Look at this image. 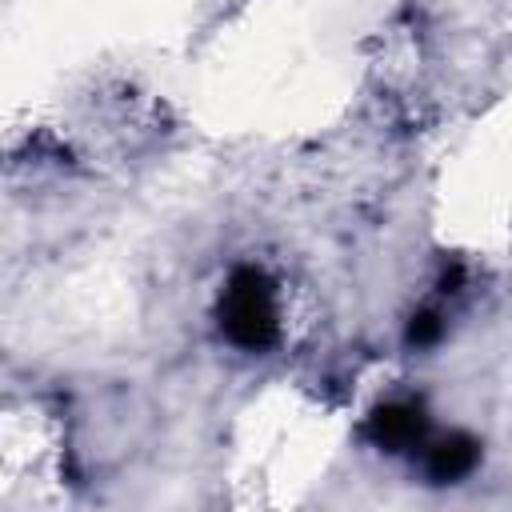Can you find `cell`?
Masks as SVG:
<instances>
[{"label": "cell", "mask_w": 512, "mask_h": 512, "mask_svg": "<svg viewBox=\"0 0 512 512\" xmlns=\"http://www.w3.org/2000/svg\"><path fill=\"white\" fill-rule=\"evenodd\" d=\"M364 436H368V444H376L384 452L424 448V440H428V416L412 400H388V404L372 408V416L364 420Z\"/></svg>", "instance_id": "obj_2"}, {"label": "cell", "mask_w": 512, "mask_h": 512, "mask_svg": "<svg viewBox=\"0 0 512 512\" xmlns=\"http://www.w3.org/2000/svg\"><path fill=\"white\" fill-rule=\"evenodd\" d=\"M480 464V444L464 432H448L440 440H424V472L432 484H460Z\"/></svg>", "instance_id": "obj_3"}, {"label": "cell", "mask_w": 512, "mask_h": 512, "mask_svg": "<svg viewBox=\"0 0 512 512\" xmlns=\"http://www.w3.org/2000/svg\"><path fill=\"white\" fill-rule=\"evenodd\" d=\"M216 320L224 340L240 352H268L280 340V300L272 276L256 264L232 268L216 304Z\"/></svg>", "instance_id": "obj_1"}, {"label": "cell", "mask_w": 512, "mask_h": 512, "mask_svg": "<svg viewBox=\"0 0 512 512\" xmlns=\"http://www.w3.org/2000/svg\"><path fill=\"white\" fill-rule=\"evenodd\" d=\"M440 332H444V320H440L436 312H416V316H412V324H408V344L428 348V344H436V340H440Z\"/></svg>", "instance_id": "obj_4"}]
</instances>
